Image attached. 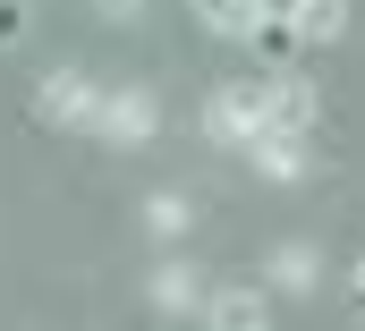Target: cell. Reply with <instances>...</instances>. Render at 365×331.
I'll use <instances>...</instances> for the list:
<instances>
[{"mask_svg":"<svg viewBox=\"0 0 365 331\" xmlns=\"http://www.w3.org/2000/svg\"><path fill=\"white\" fill-rule=\"evenodd\" d=\"M204 136H212V145H255V136H264V77L204 93Z\"/></svg>","mask_w":365,"mask_h":331,"instance_id":"obj_1","label":"cell"},{"mask_svg":"<svg viewBox=\"0 0 365 331\" xmlns=\"http://www.w3.org/2000/svg\"><path fill=\"white\" fill-rule=\"evenodd\" d=\"M34 119H43V128H93V119H102V85H93L86 68H51L43 93H34Z\"/></svg>","mask_w":365,"mask_h":331,"instance_id":"obj_2","label":"cell"},{"mask_svg":"<svg viewBox=\"0 0 365 331\" xmlns=\"http://www.w3.org/2000/svg\"><path fill=\"white\" fill-rule=\"evenodd\" d=\"M110 145H153V128H162V102L145 93V85H110L102 93V119H93Z\"/></svg>","mask_w":365,"mask_h":331,"instance_id":"obj_3","label":"cell"},{"mask_svg":"<svg viewBox=\"0 0 365 331\" xmlns=\"http://www.w3.org/2000/svg\"><path fill=\"white\" fill-rule=\"evenodd\" d=\"M306 128H314V85L264 77V136H306Z\"/></svg>","mask_w":365,"mask_h":331,"instance_id":"obj_4","label":"cell"},{"mask_svg":"<svg viewBox=\"0 0 365 331\" xmlns=\"http://www.w3.org/2000/svg\"><path fill=\"white\" fill-rule=\"evenodd\" d=\"M153 306H162V315H204V306H212L204 280H195V263H162V272H153Z\"/></svg>","mask_w":365,"mask_h":331,"instance_id":"obj_5","label":"cell"},{"mask_svg":"<svg viewBox=\"0 0 365 331\" xmlns=\"http://www.w3.org/2000/svg\"><path fill=\"white\" fill-rule=\"evenodd\" d=\"M204 323H212V331H264L272 306H264V289H221V297L204 306Z\"/></svg>","mask_w":365,"mask_h":331,"instance_id":"obj_6","label":"cell"},{"mask_svg":"<svg viewBox=\"0 0 365 331\" xmlns=\"http://www.w3.org/2000/svg\"><path fill=\"white\" fill-rule=\"evenodd\" d=\"M247 153H255L264 178H306V136H255Z\"/></svg>","mask_w":365,"mask_h":331,"instance_id":"obj_7","label":"cell"},{"mask_svg":"<svg viewBox=\"0 0 365 331\" xmlns=\"http://www.w3.org/2000/svg\"><path fill=\"white\" fill-rule=\"evenodd\" d=\"M247 43H255V60H280V68L306 51V34H297L289 17H255V26H247Z\"/></svg>","mask_w":365,"mask_h":331,"instance_id":"obj_8","label":"cell"},{"mask_svg":"<svg viewBox=\"0 0 365 331\" xmlns=\"http://www.w3.org/2000/svg\"><path fill=\"white\" fill-rule=\"evenodd\" d=\"M314 280H323V255H314V247H280V255H272V289H289V297H306Z\"/></svg>","mask_w":365,"mask_h":331,"instance_id":"obj_9","label":"cell"},{"mask_svg":"<svg viewBox=\"0 0 365 331\" xmlns=\"http://www.w3.org/2000/svg\"><path fill=\"white\" fill-rule=\"evenodd\" d=\"M340 26H349V0H306V9H297V34H306V43H331Z\"/></svg>","mask_w":365,"mask_h":331,"instance_id":"obj_10","label":"cell"},{"mask_svg":"<svg viewBox=\"0 0 365 331\" xmlns=\"http://www.w3.org/2000/svg\"><path fill=\"white\" fill-rule=\"evenodd\" d=\"M187 221H195V204H187V195H145V230H153V238H179Z\"/></svg>","mask_w":365,"mask_h":331,"instance_id":"obj_11","label":"cell"},{"mask_svg":"<svg viewBox=\"0 0 365 331\" xmlns=\"http://www.w3.org/2000/svg\"><path fill=\"white\" fill-rule=\"evenodd\" d=\"M195 17H212V26H238V34H247L264 9H255V0H195Z\"/></svg>","mask_w":365,"mask_h":331,"instance_id":"obj_12","label":"cell"},{"mask_svg":"<svg viewBox=\"0 0 365 331\" xmlns=\"http://www.w3.org/2000/svg\"><path fill=\"white\" fill-rule=\"evenodd\" d=\"M26 26H34V9H26V0H0V51H17Z\"/></svg>","mask_w":365,"mask_h":331,"instance_id":"obj_13","label":"cell"},{"mask_svg":"<svg viewBox=\"0 0 365 331\" xmlns=\"http://www.w3.org/2000/svg\"><path fill=\"white\" fill-rule=\"evenodd\" d=\"M93 9H102V17H110V26H128V17H136V9H145V0H93Z\"/></svg>","mask_w":365,"mask_h":331,"instance_id":"obj_14","label":"cell"},{"mask_svg":"<svg viewBox=\"0 0 365 331\" xmlns=\"http://www.w3.org/2000/svg\"><path fill=\"white\" fill-rule=\"evenodd\" d=\"M255 9H264V17H289V26H297V9H306V0H255Z\"/></svg>","mask_w":365,"mask_h":331,"instance_id":"obj_15","label":"cell"},{"mask_svg":"<svg viewBox=\"0 0 365 331\" xmlns=\"http://www.w3.org/2000/svg\"><path fill=\"white\" fill-rule=\"evenodd\" d=\"M349 280H357V297H365V255H357V263H349Z\"/></svg>","mask_w":365,"mask_h":331,"instance_id":"obj_16","label":"cell"}]
</instances>
